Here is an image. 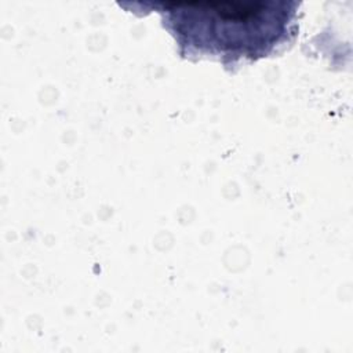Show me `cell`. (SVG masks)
I'll use <instances>...</instances> for the list:
<instances>
[{
    "label": "cell",
    "mask_w": 353,
    "mask_h": 353,
    "mask_svg": "<svg viewBox=\"0 0 353 353\" xmlns=\"http://www.w3.org/2000/svg\"><path fill=\"white\" fill-rule=\"evenodd\" d=\"M168 11V22L182 50L228 59L268 55L285 39L288 11H266L265 4L185 3Z\"/></svg>",
    "instance_id": "1"
}]
</instances>
